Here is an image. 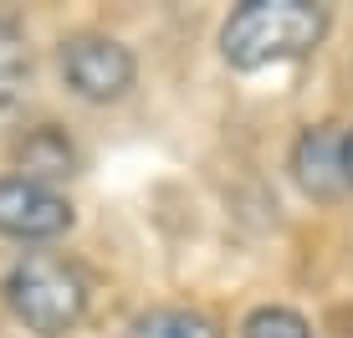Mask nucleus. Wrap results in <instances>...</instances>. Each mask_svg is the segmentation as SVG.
Here are the masks:
<instances>
[{"mask_svg":"<svg viewBox=\"0 0 353 338\" xmlns=\"http://www.w3.org/2000/svg\"><path fill=\"white\" fill-rule=\"evenodd\" d=\"M323 36H327V10L312 0H246L241 10H230L221 52L236 72H261L318 52Z\"/></svg>","mask_w":353,"mask_h":338,"instance_id":"1","label":"nucleus"},{"mask_svg":"<svg viewBox=\"0 0 353 338\" xmlns=\"http://www.w3.org/2000/svg\"><path fill=\"white\" fill-rule=\"evenodd\" d=\"M6 303L41 338H62L82 323L88 312V277L57 251H26L16 267L6 272Z\"/></svg>","mask_w":353,"mask_h":338,"instance_id":"2","label":"nucleus"},{"mask_svg":"<svg viewBox=\"0 0 353 338\" xmlns=\"http://www.w3.org/2000/svg\"><path fill=\"white\" fill-rule=\"evenodd\" d=\"M57 62H62L67 88L88 103H118L133 88V77H139V62H133L128 46L113 41V36H97V31L67 36Z\"/></svg>","mask_w":353,"mask_h":338,"instance_id":"3","label":"nucleus"},{"mask_svg":"<svg viewBox=\"0 0 353 338\" xmlns=\"http://www.w3.org/2000/svg\"><path fill=\"white\" fill-rule=\"evenodd\" d=\"M72 231V205L52 185L0 175V236L10 241H57Z\"/></svg>","mask_w":353,"mask_h":338,"instance_id":"4","label":"nucleus"},{"mask_svg":"<svg viewBox=\"0 0 353 338\" xmlns=\"http://www.w3.org/2000/svg\"><path fill=\"white\" fill-rule=\"evenodd\" d=\"M292 175L312 200L343 195L348 185H343V134H338V123H318L292 143Z\"/></svg>","mask_w":353,"mask_h":338,"instance_id":"5","label":"nucleus"},{"mask_svg":"<svg viewBox=\"0 0 353 338\" xmlns=\"http://www.w3.org/2000/svg\"><path fill=\"white\" fill-rule=\"evenodd\" d=\"M10 154H16V169H21V179H36V185H52L57 190V179H72L77 175V143H72L62 128H52V123H36L26 128L16 143H10Z\"/></svg>","mask_w":353,"mask_h":338,"instance_id":"6","label":"nucleus"},{"mask_svg":"<svg viewBox=\"0 0 353 338\" xmlns=\"http://www.w3.org/2000/svg\"><path fill=\"white\" fill-rule=\"evenodd\" d=\"M128 338H225V333L215 318L194 308H149L143 318H133Z\"/></svg>","mask_w":353,"mask_h":338,"instance_id":"7","label":"nucleus"},{"mask_svg":"<svg viewBox=\"0 0 353 338\" xmlns=\"http://www.w3.org/2000/svg\"><path fill=\"white\" fill-rule=\"evenodd\" d=\"M241 338H312V328L292 308H256L246 318V328H241Z\"/></svg>","mask_w":353,"mask_h":338,"instance_id":"8","label":"nucleus"},{"mask_svg":"<svg viewBox=\"0 0 353 338\" xmlns=\"http://www.w3.org/2000/svg\"><path fill=\"white\" fill-rule=\"evenodd\" d=\"M31 72V46H26V31L16 26L10 16H0V82L16 88L21 77Z\"/></svg>","mask_w":353,"mask_h":338,"instance_id":"9","label":"nucleus"},{"mask_svg":"<svg viewBox=\"0 0 353 338\" xmlns=\"http://www.w3.org/2000/svg\"><path fill=\"white\" fill-rule=\"evenodd\" d=\"M16 88H6V82H0V123H10V118H16Z\"/></svg>","mask_w":353,"mask_h":338,"instance_id":"10","label":"nucleus"},{"mask_svg":"<svg viewBox=\"0 0 353 338\" xmlns=\"http://www.w3.org/2000/svg\"><path fill=\"white\" fill-rule=\"evenodd\" d=\"M343 185L353 190V128L343 134Z\"/></svg>","mask_w":353,"mask_h":338,"instance_id":"11","label":"nucleus"}]
</instances>
